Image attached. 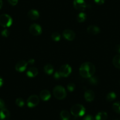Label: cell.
<instances>
[{"mask_svg": "<svg viewBox=\"0 0 120 120\" xmlns=\"http://www.w3.org/2000/svg\"><path fill=\"white\" fill-rule=\"evenodd\" d=\"M116 97V95L114 92H109L106 97V100L109 102H111V101H114Z\"/></svg>", "mask_w": 120, "mask_h": 120, "instance_id": "cell-21", "label": "cell"}, {"mask_svg": "<svg viewBox=\"0 0 120 120\" xmlns=\"http://www.w3.org/2000/svg\"><path fill=\"white\" fill-rule=\"evenodd\" d=\"M79 72L80 75L83 78H89L95 74V67L93 63L85 62L81 65Z\"/></svg>", "mask_w": 120, "mask_h": 120, "instance_id": "cell-1", "label": "cell"}, {"mask_svg": "<svg viewBox=\"0 0 120 120\" xmlns=\"http://www.w3.org/2000/svg\"><path fill=\"white\" fill-rule=\"evenodd\" d=\"M5 108V103L2 99L0 98V110Z\"/></svg>", "mask_w": 120, "mask_h": 120, "instance_id": "cell-31", "label": "cell"}, {"mask_svg": "<svg viewBox=\"0 0 120 120\" xmlns=\"http://www.w3.org/2000/svg\"><path fill=\"white\" fill-rule=\"evenodd\" d=\"M54 77L55 79H59V78L61 77V76H60V73L58 72V71H56V72L54 73Z\"/></svg>", "mask_w": 120, "mask_h": 120, "instance_id": "cell-32", "label": "cell"}, {"mask_svg": "<svg viewBox=\"0 0 120 120\" xmlns=\"http://www.w3.org/2000/svg\"><path fill=\"white\" fill-rule=\"evenodd\" d=\"M115 50L118 53L120 54V45H117L115 47Z\"/></svg>", "mask_w": 120, "mask_h": 120, "instance_id": "cell-35", "label": "cell"}, {"mask_svg": "<svg viewBox=\"0 0 120 120\" xmlns=\"http://www.w3.org/2000/svg\"><path fill=\"white\" fill-rule=\"evenodd\" d=\"M28 63L25 60H20L15 65V70L18 72H23L26 70Z\"/></svg>", "mask_w": 120, "mask_h": 120, "instance_id": "cell-10", "label": "cell"}, {"mask_svg": "<svg viewBox=\"0 0 120 120\" xmlns=\"http://www.w3.org/2000/svg\"><path fill=\"white\" fill-rule=\"evenodd\" d=\"M86 18V15L84 12H80L78 14V15L77 17V21L79 22H83L85 21V20Z\"/></svg>", "mask_w": 120, "mask_h": 120, "instance_id": "cell-22", "label": "cell"}, {"mask_svg": "<svg viewBox=\"0 0 120 120\" xmlns=\"http://www.w3.org/2000/svg\"><path fill=\"white\" fill-rule=\"evenodd\" d=\"M51 96V95L50 92L47 90H44L41 91L40 94V97L41 98V100L44 101L49 100L50 99Z\"/></svg>", "mask_w": 120, "mask_h": 120, "instance_id": "cell-15", "label": "cell"}, {"mask_svg": "<svg viewBox=\"0 0 120 120\" xmlns=\"http://www.w3.org/2000/svg\"><path fill=\"white\" fill-rule=\"evenodd\" d=\"M112 109L115 112L120 114V102H115L112 104Z\"/></svg>", "mask_w": 120, "mask_h": 120, "instance_id": "cell-24", "label": "cell"}, {"mask_svg": "<svg viewBox=\"0 0 120 120\" xmlns=\"http://www.w3.org/2000/svg\"><path fill=\"white\" fill-rule=\"evenodd\" d=\"M10 118V113L6 108L0 110V120H9Z\"/></svg>", "mask_w": 120, "mask_h": 120, "instance_id": "cell-12", "label": "cell"}, {"mask_svg": "<svg viewBox=\"0 0 120 120\" xmlns=\"http://www.w3.org/2000/svg\"><path fill=\"white\" fill-rule=\"evenodd\" d=\"M8 3L11 5L14 6V5H16L17 4V3L18 2V0H8Z\"/></svg>", "mask_w": 120, "mask_h": 120, "instance_id": "cell-29", "label": "cell"}, {"mask_svg": "<svg viewBox=\"0 0 120 120\" xmlns=\"http://www.w3.org/2000/svg\"><path fill=\"white\" fill-rule=\"evenodd\" d=\"M89 82L91 84L96 85V84H97L98 83V79L96 77L92 76L90 78H89Z\"/></svg>", "mask_w": 120, "mask_h": 120, "instance_id": "cell-25", "label": "cell"}, {"mask_svg": "<svg viewBox=\"0 0 120 120\" xmlns=\"http://www.w3.org/2000/svg\"><path fill=\"white\" fill-rule=\"evenodd\" d=\"M51 38L53 41L58 42L61 40V35L57 32H54L52 34Z\"/></svg>", "mask_w": 120, "mask_h": 120, "instance_id": "cell-23", "label": "cell"}, {"mask_svg": "<svg viewBox=\"0 0 120 120\" xmlns=\"http://www.w3.org/2000/svg\"><path fill=\"white\" fill-rule=\"evenodd\" d=\"M3 1H2V0H0V9L2 7H3Z\"/></svg>", "mask_w": 120, "mask_h": 120, "instance_id": "cell-37", "label": "cell"}, {"mask_svg": "<svg viewBox=\"0 0 120 120\" xmlns=\"http://www.w3.org/2000/svg\"><path fill=\"white\" fill-rule=\"evenodd\" d=\"M95 3L97 4H99V5H101V4H103L105 2V0H94Z\"/></svg>", "mask_w": 120, "mask_h": 120, "instance_id": "cell-33", "label": "cell"}, {"mask_svg": "<svg viewBox=\"0 0 120 120\" xmlns=\"http://www.w3.org/2000/svg\"><path fill=\"white\" fill-rule=\"evenodd\" d=\"M73 4L76 10L81 11H84L87 6L84 0H74Z\"/></svg>", "mask_w": 120, "mask_h": 120, "instance_id": "cell-8", "label": "cell"}, {"mask_svg": "<svg viewBox=\"0 0 120 120\" xmlns=\"http://www.w3.org/2000/svg\"><path fill=\"white\" fill-rule=\"evenodd\" d=\"M40 102V98L36 95H33L29 97L27 100V105L30 108H34L38 105Z\"/></svg>", "mask_w": 120, "mask_h": 120, "instance_id": "cell-6", "label": "cell"}, {"mask_svg": "<svg viewBox=\"0 0 120 120\" xmlns=\"http://www.w3.org/2000/svg\"><path fill=\"white\" fill-rule=\"evenodd\" d=\"M83 120H94V118L92 115H87L84 116Z\"/></svg>", "mask_w": 120, "mask_h": 120, "instance_id": "cell-30", "label": "cell"}, {"mask_svg": "<svg viewBox=\"0 0 120 120\" xmlns=\"http://www.w3.org/2000/svg\"><path fill=\"white\" fill-rule=\"evenodd\" d=\"M38 74V71L37 68L35 67H31L26 72V75L30 78H34Z\"/></svg>", "mask_w": 120, "mask_h": 120, "instance_id": "cell-16", "label": "cell"}, {"mask_svg": "<svg viewBox=\"0 0 120 120\" xmlns=\"http://www.w3.org/2000/svg\"><path fill=\"white\" fill-rule=\"evenodd\" d=\"M63 36L68 41H72L75 38V34L72 30L67 29L63 31Z\"/></svg>", "mask_w": 120, "mask_h": 120, "instance_id": "cell-9", "label": "cell"}, {"mask_svg": "<svg viewBox=\"0 0 120 120\" xmlns=\"http://www.w3.org/2000/svg\"><path fill=\"white\" fill-rule=\"evenodd\" d=\"M87 32L91 35H96L100 33V29L98 26L95 25H90L87 28Z\"/></svg>", "mask_w": 120, "mask_h": 120, "instance_id": "cell-13", "label": "cell"}, {"mask_svg": "<svg viewBox=\"0 0 120 120\" xmlns=\"http://www.w3.org/2000/svg\"><path fill=\"white\" fill-rule=\"evenodd\" d=\"M108 118V114L106 112H99L95 116V120H107Z\"/></svg>", "mask_w": 120, "mask_h": 120, "instance_id": "cell-17", "label": "cell"}, {"mask_svg": "<svg viewBox=\"0 0 120 120\" xmlns=\"http://www.w3.org/2000/svg\"><path fill=\"white\" fill-rule=\"evenodd\" d=\"M72 72V68L68 64H64L59 69L58 72L61 77H67Z\"/></svg>", "mask_w": 120, "mask_h": 120, "instance_id": "cell-5", "label": "cell"}, {"mask_svg": "<svg viewBox=\"0 0 120 120\" xmlns=\"http://www.w3.org/2000/svg\"><path fill=\"white\" fill-rule=\"evenodd\" d=\"M84 98L87 102H92L95 98V94L94 91L91 90H86L84 93Z\"/></svg>", "mask_w": 120, "mask_h": 120, "instance_id": "cell-11", "label": "cell"}, {"mask_svg": "<svg viewBox=\"0 0 120 120\" xmlns=\"http://www.w3.org/2000/svg\"><path fill=\"white\" fill-rule=\"evenodd\" d=\"M75 85L73 83H70L67 85V89L70 92L73 91L74 90H75Z\"/></svg>", "mask_w": 120, "mask_h": 120, "instance_id": "cell-27", "label": "cell"}, {"mask_svg": "<svg viewBox=\"0 0 120 120\" xmlns=\"http://www.w3.org/2000/svg\"><path fill=\"white\" fill-rule=\"evenodd\" d=\"M30 32L32 35L38 36L42 33V28L37 24H33L30 26Z\"/></svg>", "mask_w": 120, "mask_h": 120, "instance_id": "cell-7", "label": "cell"}, {"mask_svg": "<svg viewBox=\"0 0 120 120\" xmlns=\"http://www.w3.org/2000/svg\"><path fill=\"white\" fill-rule=\"evenodd\" d=\"M34 63H35V61H34V59H30L27 62L28 64H30V65H33L34 64Z\"/></svg>", "mask_w": 120, "mask_h": 120, "instance_id": "cell-34", "label": "cell"}, {"mask_svg": "<svg viewBox=\"0 0 120 120\" xmlns=\"http://www.w3.org/2000/svg\"><path fill=\"white\" fill-rule=\"evenodd\" d=\"M53 94L58 100H63L67 96V92L65 89L61 85L55 86L53 89Z\"/></svg>", "mask_w": 120, "mask_h": 120, "instance_id": "cell-2", "label": "cell"}, {"mask_svg": "<svg viewBox=\"0 0 120 120\" xmlns=\"http://www.w3.org/2000/svg\"><path fill=\"white\" fill-rule=\"evenodd\" d=\"M9 31L8 30H7V29H5V30H4L3 31H2L1 32V35L2 36L4 37H8L9 35Z\"/></svg>", "mask_w": 120, "mask_h": 120, "instance_id": "cell-28", "label": "cell"}, {"mask_svg": "<svg viewBox=\"0 0 120 120\" xmlns=\"http://www.w3.org/2000/svg\"><path fill=\"white\" fill-rule=\"evenodd\" d=\"M44 72L48 75L52 74L54 72V67L50 64H46L44 67Z\"/></svg>", "mask_w": 120, "mask_h": 120, "instance_id": "cell-18", "label": "cell"}, {"mask_svg": "<svg viewBox=\"0 0 120 120\" xmlns=\"http://www.w3.org/2000/svg\"><path fill=\"white\" fill-rule=\"evenodd\" d=\"M3 83H4V81H3V79L1 77H0V87L3 85Z\"/></svg>", "mask_w": 120, "mask_h": 120, "instance_id": "cell-36", "label": "cell"}, {"mask_svg": "<svg viewBox=\"0 0 120 120\" xmlns=\"http://www.w3.org/2000/svg\"><path fill=\"white\" fill-rule=\"evenodd\" d=\"M12 18L9 15L4 14L0 15V25L3 27H9L12 25Z\"/></svg>", "mask_w": 120, "mask_h": 120, "instance_id": "cell-4", "label": "cell"}, {"mask_svg": "<svg viewBox=\"0 0 120 120\" xmlns=\"http://www.w3.org/2000/svg\"><path fill=\"white\" fill-rule=\"evenodd\" d=\"M15 103H16V104L18 106V107H22L24 105V104H25V102H24V100H23L22 98H18L17 99H16Z\"/></svg>", "mask_w": 120, "mask_h": 120, "instance_id": "cell-26", "label": "cell"}, {"mask_svg": "<svg viewBox=\"0 0 120 120\" xmlns=\"http://www.w3.org/2000/svg\"><path fill=\"white\" fill-rule=\"evenodd\" d=\"M60 118L61 120H70V113L67 110H63L60 113Z\"/></svg>", "mask_w": 120, "mask_h": 120, "instance_id": "cell-19", "label": "cell"}, {"mask_svg": "<svg viewBox=\"0 0 120 120\" xmlns=\"http://www.w3.org/2000/svg\"><path fill=\"white\" fill-rule=\"evenodd\" d=\"M71 113L72 115L76 117L82 116L85 114V108L81 104H75L71 107Z\"/></svg>", "mask_w": 120, "mask_h": 120, "instance_id": "cell-3", "label": "cell"}, {"mask_svg": "<svg viewBox=\"0 0 120 120\" xmlns=\"http://www.w3.org/2000/svg\"><path fill=\"white\" fill-rule=\"evenodd\" d=\"M27 15L30 19L32 20H36L40 17V14L37 10H31L28 12Z\"/></svg>", "mask_w": 120, "mask_h": 120, "instance_id": "cell-14", "label": "cell"}, {"mask_svg": "<svg viewBox=\"0 0 120 120\" xmlns=\"http://www.w3.org/2000/svg\"><path fill=\"white\" fill-rule=\"evenodd\" d=\"M112 63L116 68L120 70V55H116L113 58Z\"/></svg>", "mask_w": 120, "mask_h": 120, "instance_id": "cell-20", "label": "cell"}]
</instances>
